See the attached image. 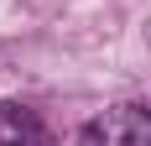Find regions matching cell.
Segmentation results:
<instances>
[{"label":"cell","mask_w":151,"mask_h":146,"mask_svg":"<svg viewBox=\"0 0 151 146\" xmlns=\"http://www.w3.org/2000/svg\"><path fill=\"white\" fill-rule=\"evenodd\" d=\"M78 146H151V104H115L83 125Z\"/></svg>","instance_id":"1"}]
</instances>
